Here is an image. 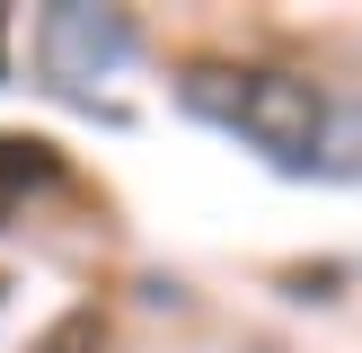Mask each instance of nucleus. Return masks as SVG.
<instances>
[{"mask_svg": "<svg viewBox=\"0 0 362 353\" xmlns=\"http://www.w3.org/2000/svg\"><path fill=\"white\" fill-rule=\"evenodd\" d=\"M177 97H186L204 124H221V133H247L265 159H283V168H310L318 141H327V97H318L310 80H292V71L194 62L186 80H177Z\"/></svg>", "mask_w": 362, "mask_h": 353, "instance_id": "1", "label": "nucleus"}, {"mask_svg": "<svg viewBox=\"0 0 362 353\" xmlns=\"http://www.w3.org/2000/svg\"><path fill=\"white\" fill-rule=\"evenodd\" d=\"M35 53H45V71H53L62 88L106 80V71L133 53V18H124V9H45Z\"/></svg>", "mask_w": 362, "mask_h": 353, "instance_id": "2", "label": "nucleus"}, {"mask_svg": "<svg viewBox=\"0 0 362 353\" xmlns=\"http://www.w3.org/2000/svg\"><path fill=\"white\" fill-rule=\"evenodd\" d=\"M53 176H62L53 141H35V133H0V212H9L27 186H53Z\"/></svg>", "mask_w": 362, "mask_h": 353, "instance_id": "3", "label": "nucleus"}, {"mask_svg": "<svg viewBox=\"0 0 362 353\" xmlns=\"http://www.w3.org/2000/svg\"><path fill=\"white\" fill-rule=\"evenodd\" d=\"M98 345H106V318H98V309H71V318H62V327H53L35 353H98Z\"/></svg>", "mask_w": 362, "mask_h": 353, "instance_id": "4", "label": "nucleus"}]
</instances>
